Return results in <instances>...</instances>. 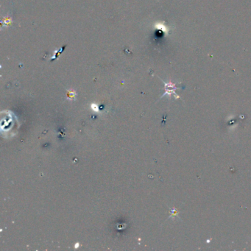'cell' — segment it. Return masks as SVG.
Listing matches in <instances>:
<instances>
[{
	"label": "cell",
	"instance_id": "1",
	"mask_svg": "<svg viewBox=\"0 0 251 251\" xmlns=\"http://www.w3.org/2000/svg\"><path fill=\"white\" fill-rule=\"evenodd\" d=\"M164 85H165L166 89V92L164 94V95L174 94L175 93V90L177 89V88L175 87V84L172 83L171 81H169L168 83H164Z\"/></svg>",
	"mask_w": 251,
	"mask_h": 251
},
{
	"label": "cell",
	"instance_id": "2",
	"mask_svg": "<svg viewBox=\"0 0 251 251\" xmlns=\"http://www.w3.org/2000/svg\"><path fill=\"white\" fill-rule=\"evenodd\" d=\"M154 27L155 28L157 29V30H161V31L164 32H168V29L166 28V27L164 25V24H162V23H156L154 25Z\"/></svg>",
	"mask_w": 251,
	"mask_h": 251
},
{
	"label": "cell",
	"instance_id": "3",
	"mask_svg": "<svg viewBox=\"0 0 251 251\" xmlns=\"http://www.w3.org/2000/svg\"><path fill=\"white\" fill-rule=\"evenodd\" d=\"M75 95H76V92L73 90H71V91H68V99H74V97H75Z\"/></svg>",
	"mask_w": 251,
	"mask_h": 251
},
{
	"label": "cell",
	"instance_id": "4",
	"mask_svg": "<svg viewBox=\"0 0 251 251\" xmlns=\"http://www.w3.org/2000/svg\"><path fill=\"white\" fill-rule=\"evenodd\" d=\"M91 108H92L94 111H98L99 108H98V106H97V105L96 104H91Z\"/></svg>",
	"mask_w": 251,
	"mask_h": 251
},
{
	"label": "cell",
	"instance_id": "5",
	"mask_svg": "<svg viewBox=\"0 0 251 251\" xmlns=\"http://www.w3.org/2000/svg\"><path fill=\"white\" fill-rule=\"evenodd\" d=\"M78 245H79V244H76V246H75L76 248H77V247H78Z\"/></svg>",
	"mask_w": 251,
	"mask_h": 251
}]
</instances>
